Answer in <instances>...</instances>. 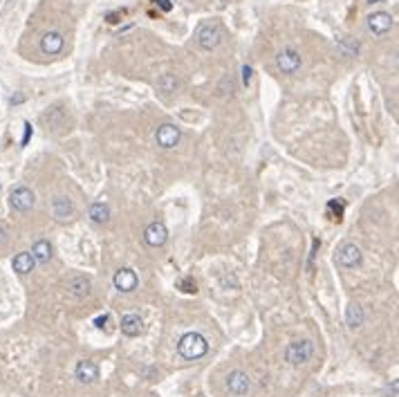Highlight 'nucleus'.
Segmentation results:
<instances>
[{"label":"nucleus","mask_w":399,"mask_h":397,"mask_svg":"<svg viewBox=\"0 0 399 397\" xmlns=\"http://www.w3.org/2000/svg\"><path fill=\"white\" fill-rule=\"evenodd\" d=\"M7 240H9V231H7V227L5 225H0V249L7 245Z\"/></svg>","instance_id":"nucleus-25"},{"label":"nucleus","mask_w":399,"mask_h":397,"mask_svg":"<svg viewBox=\"0 0 399 397\" xmlns=\"http://www.w3.org/2000/svg\"><path fill=\"white\" fill-rule=\"evenodd\" d=\"M157 5H159L161 12H171V9H173V5H171L169 0H157Z\"/></svg>","instance_id":"nucleus-27"},{"label":"nucleus","mask_w":399,"mask_h":397,"mask_svg":"<svg viewBox=\"0 0 399 397\" xmlns=\"http://www.w3.org/2000/svg\"><path fill=\"white\" fill-rule=\"evenodd\" d=\"M226 388H229V393H234L238 397H245L247 393H249V388H251L249 375H247L245 371H231L229 375H226Z\"/></svg>","instance_id":"nucleus-7"},{"label":"nucleus","mask_w":399,"mask_h":397,"mask_svg":"<svg viewBox=\"0 0 399 397\" xmlns=\"http://www.w3.org/2000/svg\"><path fill=\"white\" fill-rule=\"evenodd\" d=\"M52 211H54V218L56 220H68L70 216L74 213L72 200L65 198V195H56V198L52 200Z\"/></svg>","instance_id":"nucleus-14"},{"label":"nucleus","mask_w":399,"mask_h":397,"mask_svg":"<svg viewBox=\"0 0 399 397\" xmlns=\"http://www.w3.org/2000/svg\"><path fill=\"white\" fill-rule=\"evenodd\" d=\"M220 3H222V5H224V3H229V0H220Z\"/></svg>","instance_id":"nucleus-30"},{"label":"nucleus","mask_w":399,"mask_h":397,"mask_svg":"<svg viewBox=\"0 0 399 397\" xmlns=\"http://www.w3.org/2000/svg\"><path fill=\"white\" fill-rule=\"evenodd\" d=\"M337 263L341 265V267H346V269L359 267V265H361V249L357 247V245H352V242L343 245V247L339 249V254H337Z\"/></svg>","instance_id":"nucleus-8"},{"label":"nucleus","mask_w":399,"mask_h":397,"mask_svg":"<svg viewBox=\"0 0 399 397\" xmlns=\"http://www.w3.org/2000/svg\"><path fill=\"white\" fill-rule=\"evenodd\" d=\"M157 88H159L161 92H175L177 88H180V81H177L175 74L164 72V74H161V77L157 79Z\"/></svg>","instance_id":"nucleus-21"},{"label":"nucleus","mask_w":399,"mask_h":397,"mask_svg":"<svg viewBox=\"0 0 399 397\" xmlns=\"http://www.w3.org/2000/svg\"><path fill=\"white\" fill-rule=\"evenodd\" d=\"M182 139L180 128L173 126V124H161V126L155 130V141L161 146V148H175Z\"/></svg>","instance_id":"nucleus-6"},{"label":"nucleus","mask_w":399,"mask_h":397,"mask_svg":"<svg viewBox=\"0 0 399 397\" xmlns=\"http://www.w3.org/2000/svg\"><path fill=\"white\" fill-rule=\"evenodd\" d=\"M251 74H253V70L249 68V65H242V83L245 85L251 83Z\"/></svg>","instance_id":"nucleus-24"},{"label":"nucleus","mask_w":399,"mask_h":397,"mask_svg":"<svg viewBox=\"0 0 399 397\" xmlns=\"http://www.w3.org/2000/svg\"><path fill=\"white\" fill-rule=\"evenodd\" d=\"M142 330H144V325H142L139 314H126V317L121 319V332L126 337H137Z\"/></svg>","instance_id":"nucleus-17"},{"label":"nucleus","mask_w":399,"mask_h":397,"mask_svg":"<svg viewBox=\"0 0 399 397\" xmlns=\"http://www.w3.org/2000/svg\"><path fill=\"white\" fill-rule=\"evenodd\" d=\"M339 45H341V50L346 54H350V56H357V54H359V43L352 41V39H343Z\"/></svg>","instance_id":"nucleus-22"},{"label":"nucleus","mask_w":399,"mask_h":397,"mask_svg":"<svg viewBox=\"0 0 399 397\" xmlns=\"http://www.w3.org/2000/svg\"><path fill=\"white\" fill-rule=\"evenodd\" d=\"M301 65H303V58H301V54L296 50H292V47L280 50L276 54V68L283 74H296L301 70Z\"/></svg>","instance_id":"nucleus-3"},{"label":"nucleus","mask_w":399,"mask_h":397,"mask_svg":"<svg viewBox=\"0 0 399 397\" xmlns=\"http://www.w3.org/2000/svg\"><path fill=\"white\" fill-rule=\"evenodd\" d=\"M63 45H65V39H63L61 32H47V34H43V39H41L43 54H50V56L61 52Z\"/></svg>","instance_id":"nucleus-12"},{"label":"nucleus","mask_w":399,"mask_h":397,"mask_svg":"<svg viewBox=\"0 0 399 397\" xmlns=\"http://www.w3.org/2000/svg\"><path fill=\"white\" fill-rule=\"evenodd\" d=\"M74 377H77V382L81 384H92L96 377H99V371H96V366L90 359H83V361L77 363V368H74Z\"/></svg>","instance_id":"nucleus-13"},{"label":"nucleus","mask_w":399,"mask_h":397,"mask_svg":"<svg viewBox=\"0 0 399 397\" xmlns=\"http://www.w3.org/2000/svg\"><path fill=\"white\" fill-rule=\"evenodd\" d=\"M90 220L96 222V225H106V222L110 220V209H108V204L94 202L90 206Z\"/></svg>","instance_id":"nucleus-19"},{"label":"nucleus","mask_w":399,"mask_h":397,"mask_svg":"<svg viewBox=\"0 0 399 397\" xmlns=\"http://www.w3.org/2000/svg\"><path fill=\"white\" fill-rule=\"evenodd\" d=\"M182 290H184V292H195V290H197V287H195V281L184 279V281H182Z\"/></svg>","instance_id":"nucleus-26"},{"label":"nucleus","mask_w":399,"mask_h":397,"mask_svg":"<svg viewBox=\"0 0 399 397\" xmlns=\"http://www.w3.org/2000/svg\"><path fill=\"white\" fill-rule=\"evenodd\" d=\"M144 240H146L148 247H161L169 240V229L164 227V222H150L146 231H144Z\"/></svg>","instance_id":"nucleus-10"},{"label":"nucleus","mask_w":399,"mask_h":397,"mask_svg":"<svg viewBox=\"0 0 399 397\" xmlns=\"http://www.w3.org/2000/svg\"><path fill=\"white\" fill-rule=\"evenodd\" d=\"M106 321H108V317H96V319H94V325H96V328H104Z\"/></svg>","instance_id":"nucleus-28"},{"label":"nucleus","mask_w":399,"mask_h":397,"mask_svg":"<svg viewBox=\"0 0 399 397\" xmlns=\"http://www.w3.org/2000/svg\"><path fill=\"white\" fill-rule=\"evenodd\" d=\"M368 5H377V3H384V0H365Z\"/></svg>","instance_id":"nucleus-29"},{"label":"nucleus","mask_w":399,"mask_h":397,"mask_svg":"<svg viewBox=\"0 0 399 397\" xmlns=\"http://www.w3.org/2000/svg\"><path fill=\"white\" fill-rule=\"evenodd\" d=\"M68 292L72 296L77 298H83L90 294V279H85V276H72V279L68 281Z\"/></svg>","instance_id":"nucleus-15"},{"label":"nucleus","mask_w":399,"mask_h":397,"mask_svg":"<svg viewBox=\"0 0 399 397\" xmlns=\"http://www.w3.org/2000/svg\"><path fill=\"white\" fill-rule=\"evenodd\" d=\"M177 352L186 361H197V359H202L209 352V341L200 332H186L177 341Z\"/></svg>","instance_id":"nucleus-1"},{"label":"nucleus","mask_w":399,"mask_h":397,"mask_svg":"<svg viewBox=\"0 0 399 397\" xmlns=\"http://www.w3.org/2000/svg\"><path fill=\"white\" fill-rule=\"evenodd\" d=\"M34 265H36V260L29 252L16 254L14 260H12V267H14V271H18V274H29V271L34 269Z\"/></svg>","instance_id":"nucleus-16"},{"label":"nucleus","mask_w":399,"mask_h":397,"mask_svg":"<svg viewBox=\"0 0 399 397\" xmlns=\"http://www.w3.org/2000/svg\"><path fill=\"white\" fill-rule=\"evenodd\" d=\"M312 352H314V346H312V341H292V344L287 346V350H285V359H287L292 366H301V363L310 361L312 359Z\"/></svg>","instance_id":"nucleus-2"},{"label":"nucleus","mask_w":399,"mask_h":397,"mask_svg":"<svg viewBox=\"0 0 399 397\" xmlns=\"http://www.w3.org/2000/svg\"><path fill=\"white\" fill-rule=\"evenodd\" d=\"M112 283H115V287L119 292H132L135 287H137L139 279H137V274H135L132 269L121 267V269H117V274H115V279H112Z\"/></svg>","instance_id":"nucleus-11"},{"label":"nucleus","mask_w":399,"mask_h":397,"mask_svg":"<svg viewBox=\"0 0 399 397\" xmlns=\"http://www.w3.org/2000/svg\"><path fill=\"white\" fill-rule=\"evenodd\" d=\"M368 29L375 36H384L392 29V16L386 12H373L368 16Z\"/></svg>","instance_id":"nucleus-9"},{"label":"nucleus","mask_w":399,"mask_h":397,"mask_svg":"<svg viewBox=\"0 0 399 397\" xmlns=\"http://www.w3.org/2000/svg\"><path fill=\"white\" fill-rule=\"evenodd\" d=\"M346 323L350 328H359L363 323V310H361L359 303H350L346 310Z\"/></svg>","instance_id":"nucleus-20"},{"label":"nucleus","mask_w":399,"mask_h":397,"mask_svg":"<svg viewBox=\"0 0 399 397\" xmlns=\"http://www.w3.org/2000/svg\"><path fill=\"white\" fill-rule=\"evenodd\" d=\"M31 256H34V260L36 263H41V265H45V263H50V258H52V245H50V240H39L31 247Z\"/></svg>","instance_id":"nucleus-18"},{"label":"nucleus","mask_w":399,"mask_h":397,"mask_svg":"<svg viewBox=\"0 0 399 397\" xmlns=\"http://www.w3.org/2000/svg\"><path fill=\"white\" fill-rule=\"evenodd\" d=\"M9 202H12V209L25 213V211H29L31 206L36 204V195H34L31 189H27V187H16L12 191V195H9Z\"/></svg>","instance_id":"nucleus-5"},{"label":"nucleus","mask_w":399,"mask_h":397,"mask_svg":"<svg viewBox=\"0 0 399 397\" xmlns=\"http://www.w3.org/2000/svg\"><path fill=\"white\" fill-rule=\"evenodd\" d=\"M222 41V32L218 25H202L197 29V45L204 52H213Z\"/></svg>","instance_id":"nucleus-4"},{"label":"nucleus","mask_w":399,"mask_h":397,"mask_svg":"<svg viewBox=\"0 0 399 397\" xmlns=\"http://www.w3.org/2000/svg\"><path fill=\"white\" fill-rule=\"evenodd\" d=\"M327 209L337 213V216H332L334 220H341V216H343V202H330V204H327Z\"/></svg>","instance_id":"nucleus-23"}]
</instances>
